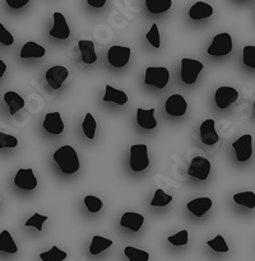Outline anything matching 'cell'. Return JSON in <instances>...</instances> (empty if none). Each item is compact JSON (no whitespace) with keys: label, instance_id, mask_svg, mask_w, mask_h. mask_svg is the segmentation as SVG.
<instances>
[{"label":"cell","instance_id":"obj_1","mask_svg":"<svg viewBox=\"0 0 255 261\" xmlns=\"http://www.w3.org/2000/svg\"><path fill=\"white\" fill-rule=\"evenodd\" d=\"M54 160L65 175H73L79 170V160L76 150L71 145H63L54 153Z\"/></svg>","mask_w":255,"mask_h":261},{"label":"cell","instance_id":"obj_2","mask_svg":"<svg viewBox=\"0 0 255 261\" xmlns=\"http://www.w3.org/2000/svg\"><path fill=\"white\" fill-rule=\"evenodd\" d=\"M129 166L134 172L144 171L149 166L148 147L145 144H134L130 147Z\"/></svg>","mask_w":255,"mask_h":261},{"label":"cell","instance_id":"obj_3","mask_svg":"<svg viewBox=\"0 0 255 261\" xmlns=\"http://www.w3.org/2000/svg\"><path fill=\"white\" fill-rule=\"evenodd\" d=\"M204 69V65L199 60L184 58L180 63V76L185 84L195 83L199 74Z\"/></svg>","mask_w":255,"mask_h":261},{"label":"cell","instance_id":"obj_4","mask_svg":"<svg viewBox=\"0 0 255 261\" xmlns=\"http://www.w3.org/2000/svg\"><path fill=\"white\" fill-rule=\"evenodd\" d=\"M170 81V71L163 66H149L145 70L144 82L148 86L157 87L162 89Z\"/></svg>","mask_w":255,"mask_h":261},{"label":"cell","instance_id":"obj_5","mask_svg":"<svg viewBox=\"0 0 255 261\" xmlns=\"http://www.w3.org/2000/svg\"><path fill=\"white\" fill-rule=\"evenodd\" d=\"M232 51V38L230 33L222 32L213 37L207 53L213 56H224Z\"/></svg>","mask_w":255,"mask_h":261},{"label":"cell","instance_id":"obj_6","mask_svg":"<svg viewBox=\"0 0 255 261\" xmlns=\"http://www.w3.org/2000/svg\"><path fill=\"white\" fill-rule=\"evenodd\" d=\"M236 158L239 162H246L252 155V137L250 134H245L232 143Z\"/></svg>","mask_w":255,"mask_h":261},{"label":"cell","instance_id":"obj_7","mask_svg":"<svg viewBox=\"0 0 255 261\" xmlns=\"http://www.w3.org/2000/svg\"><path fill=\"white\" fill-rule=\"evenodd\" d=\"M211 172V162L206 157H194L188 168V175L204 181Z\"/></svg>","mask_w":255,"mask_h":261},{"label":"cell","instance_id":"obj_8","mask_svg":"<svg viewBox=\"0 0 255 261\" xmlns=\"http://www.w3.org/2000/svg\"><path fill=\"white\" fill-rule=\"evenodd\" d=\"M130 59V48L124 46H111L107 51V60L115 68H122Z\"/></svg>","mask_w":255,"mask_h":261},{"label":"cell","instance_id":"obj_9","mask_svg":"<svg viewBox=\"0 0 255 261\" xmlns=\"http://www.w3.org/2000/svg\"><path fill=\"white\" fill-rule=\"evenodd\" d=\"M54 24L50 30V36L58 40H66L70 36V28L66 23L65 17L60 12L53 13Z\"/></svg>","mask_w":255,"mask_h":261},{"label":"cell","instance_id":"obj_10","mask_svg":"<svg viewBox=\"0 0 255 261\" xmlns=\"http://www.w3.org/2000/svg\"><path fill=\"white\" fill-rule=\"evenodd\" d=\"M239 98V92L232 87H219L214 94V101L219 109H226Z\"/></svg>","mask_w":255,"mask_h":261},{"label":"cell","instance_id":"obj_11","mask_svg":"<svg viewBox=\"0 0 255 261\" xmlns=\"http://www.w3.org/2000/svg\"><path fill=\"white\" fill-rule=\"evenodd\" d=\"M14 184L23 190H33L37 186V178L32 168H20L15 175Z\"/></svg>","mask_w":255,"mask_h":261},{"label":"cell","instance_id":"obj_12","mask_svg":"<svg viewBox=\"0 0 255 261\" xmlns=\"http://www.w3.org/2000/svg\"><path fill=\"white\" fill-rule=\"evenodd\" d=\"M69 76V71L65 66L63 65H55L51 66L47 71H46V81L50 84L53 89H59L63 86L64 81Z\"/></svg>","mask_w":255,"mask_h":261},{"label":"cell","instance_id":"obj_13","mask_svg":"<svg viewBox=\"0 0 255 261\" xmlns=\"http://www.w3.org/2000/svg\"><path fill=\"white\" fill-rule=\"evenodd\" d=\"M166 111L171 116H183L185 115L186 109H188V103H186L185 98L181 94H172L166 101Z\"/></svg>","mask_w":255,"mask_h":261},{"label":"cell","instance_id":"obj_14","mask_svg":"<svg viewBox=\"0 0 255 261\" xmlns=\"http://www.w3.org/2000/svg\"><path fill=\"white\" fill-rule=\"evenodd\" d=\"M214 124H216V122H214V120L208 119L200 125V129H199V132H200V139H201V143H203V144L213 145V144H216V143H218L219 137H218V134H217Z\"/></svg>","mask_w":255,"mask_h":261},{"label":"cell","instance_id":"obj_15","mask_svg":"<svg viewBox=\"0 0 255 261\" xmlns=\"http://www.w3.org/2000/svg\"><path fill=\"white\" fill-rule=\"evenodd\" d=\"M43 129L53 135H59L64 132V124L58 111L50 112L43 120Z\"/></svg>","mask_w":255,"mask_h":261},{"label":"cell","instance_id":"obj_16","mask_svg":"<svg viewBox=\"0 0 255 261\" xmlns=\"http://www.w3.org/2000/svg\"><path fill=\"white\" fill-rule=\"evenodd\" d=\"M143 223H144V217L139 213H135V212H126V213L122 214L121 221H120V226L133 232L139 231Z\"/></svg>","mask_w":255,"mask_h":261},{"label":"cell","instance_id":"obj_17","mask_svg":"<svg viewBox=\"0 0 255 261\" xmlns=\"http://www.w3.org/2000/svg\"><path fill=\"white\" fill-rule=\"evenodd\" d=\"M102 101H104L105 103L112 102V103H116L121 106V105L128 103V94L125 93L124 91H120V89L114 88V87L110 86V84H106Z\"/></svg>","mask_w":255,"mask_h":261},{"label":"cell","instance_id":"obj_18","mask_svg":"<svg viewBox=\"0 0 255 261\" xmlns=\"http://www.w3.org/2000/svg\"><path fill=\"white\" fill-rule=\"evenodd\" d=\"M212 200L207 196H203V198H196L194 200L189 201L186 208L190 213H193L195 217H201L212 208Z\"/></svg>","mask_w":255,"mask_h":261},{"label":"cell","instance_id":"obj_19","mask_svg":"<svg viewBox=\"0 0 255 261\" xmlns=\"http://www.w3.org/2000/svg\"><path fill=\"white\" fill-rule=\"evenodd\" d=\"M137 122L140 127L145 130H152L157 126V121L155 119V109L137 110Z\"/></svg>","mask_w":255,"mask_h":261},{"label":"cell","instance_id":"obj_20","mask_svg":"<svg viewBox=\"0 0 255 261\" xmlns=\"http://www.w3.org/2000/svg\"><path fill=\"white\" fill-rule=\"evenodd\" d=\"M78 48L81 51V58L84 64H94L97 61L94 43L89 40L78 41Z\"/></svg>","mask_w":255,"mask_h":261},{"label":"cell","instance_id":"obj_21","mask_svg":"<svg viewBox=\"0 0 255 261\" xmlns=\"http://www.w3.org/2000/svg\"><path fill=\"white\" fill-rule=\"evenodd\" d=\"M213 14V8L204 2H196L193 7L189 9V17L194 20H200L209 18Z\"/></svg>","mask_w":255,"mask_h":261},{"label":"cell","instance_id":"obj_22","mask_svg":"<svg viewBox=\"0 0 255 261\" xmlns=\"http://www.w3.org/2000/svg\"><path fill=\"white\" fill-rule=\"evenodd\" d=\"M4 102L8 105V107H9L10 115H15L20 109L24 107V99H23L17 92H5Z\"/></svg>","mask_w":255,"mask_h":261},{"label":"cell","instance_id":"obj_23","mask_svg":"<svg viewBox=\"0 0 255 261\" xmlns=\"http://www.w3.org/2000/svg\"><path fill=\"white\" fill-rule=\"evenodd\" d=\"M46 54V50L43 46L38 45V43L30 41V42L26 43L22 47L20 51V58L22 59H28V58H42Z\"/></svg>","mask_w":255,"mask_h":261},{"label":"cell","instance_id":"obj_24","mask_svg":"<svg viewBox=\"0 0 255 261\" xmlns=\"http://www.w3.org/2000/svg\"><path fill=\"white\" fill-rule=\"evenodd\" d=\"M0 251L7 252V254H17L18 247L15 241L13 240L12 234L8 231H3L0 233Z\"/></svg>","mask_w":255,"mask_h":261},{"label":"cell","instance_id":"obj_25","mask_svg":"<svg viewBox=\"0 0 255 261\" xmlns=\"http://www.w3.org/2000/svg\"><path fill=\"white\" fill-rule=\"evenodd\" d=\"M112 246V241L109 239H105L102 236H93L91 242V246H89V254L91 255H98L101 254L102 251H105L106 249Z\"/></svg>","mask_w":255,"mask_h":261},{"label":"cell","instance_id":"obj_26","mask_svg":"<svg viewBox=\"0 0 255 261\" xmlns=\"http://www.w3.org/2000/svg\"><path fill=\"white\" fill-rule=\"evenodd\" d=\"M145 5L152 14H161L170 9L172 0H145Z\"/></svg>","mask_w":255,"mask_h":261},{"label":"cell","instance_id":"obj_27","mask_svg":"<svg viewBox=\"0 0 255 261\" xmlns=\"http://www.w3.org/2000/svg\"><path fill=\"white\" fill-rule=\"evenodd\" d=\"M234 201L239 205L246 206L247 209L255 208V193L252 191H244V193H237L234 195Z\"/></svg>","mask_w":255,"mask_h":261},{"label":"cell","instance_id":"obj_28","mask_svg":"<svg viewBox=\"0 0 255 261\" xmlns=\"http://www.w3.org/2000/svg\"><path fill=\"white\" fill-rule=\"evenodd\" d=\"M82 129H83L84 135H86L88 139H93L94 135H96V129H97V122L94 120V117L92 116V114H87L84 116L83 122H82Z\"/></svg>","mask_w":255,"mask_h":261},{"label":"cell","instance_id":"obj_29","mask_svg":"<svg viewBox=\"0 0 255 261\" xmlns=\"http://www.w3.org/2000/svg\"><path fill=\"white\" fill-rule=\"evenodd\" d=\"M40 257L42 261H63L66 260L68 255H66L65 251L59 249V247L53 246L48 251L42 252V254L40 255Z\"/></svg>","mask_w":255,"mask_h":261},{"label":"cell","instance_id":"obj_30","mask_svg":"<svg viewBox=\"0 0 255 261\" xmlns=\"http://www.w3.org/2000/svg\"><path fill=\"white\" fill-rule=\"evenodd\" d=\"M125 256L128 257L129 261H148L149 260V254L143 250H138L135 247L126 246L124 250Z\"/></svg>","mask_w":255,"mask_h":261},{"label":"cell","instance_id":"obj_31","mask_svg":"<svg viewBox=\"0 0 255 261\" xmlns=\"http://www.w3.org/2000/svg\"><path fill=\"white\" fill-rule=\"evenodd\" d=\"M172 200V196L166 194L162 189H157L155 191V196H153L152 201H150V206H166Z\"/></svg>","mask_w":255,"mask_h":261},{"label":"cell","instance_id":"obj_32","mask_svg":"<svg viewBox=\"0 0 255 261\" xmlns=\"http://www.w3.org/2000/svg\"><path fill=\"white\" fill-rule=\"evenodd\" d=\"M207 245H208V246L211 247L212 250H214L216 252H227L228 251V245L226 244L223 236H221V234L216 236L213 240H209V241L207 242Z\"/></svg>","mask_w":255,"mask_h":261},{"label":"cell","instance_id":"obj_33","mask_svg":"<svg viewBox=\"0 0 255 261\" xmlns=\"http://www.w3.org/2000/svg\"><path fill=\"white\" fill-rule=\"evenodd\" d=\"M48 219L47 216H42V214L35 213L32 217H30L28 221H26L24 227H35L37 231H42V226L46 221Z\"/></svg>","mask_w":255,"mask_h":261},{"label":"cell","instance_id":"obj_34","mask_svg":"<svg viewBox=\"0 0 255 261\" xmlns=\"http://www.w3.org/2000/svg\"><path fill=\"white\" fill-rule=\"evenodd\" d=\"M84 205L87 206V209H88L91 213H97V212L101 211L104 204H102L101 199H98L97 196L88 195L84 198Z\"/></svg>","mask_w":255,"mask_h":261},{"label":"cell","instance_id":"obj_35","mask_svg":"<svg viewBox=\"0 0 255 261\" xmlns=\"http://www.w3.org/2000/svg\"><path fill=\"white\" fill-rule=\"evenodd\" d=\"M242 61L246 66L255 69V46H245L242 51Z\"/></svg>","mask_w":255,"mask_h":261},{"label":"cell","instance_id":"obj_36","mask_svg":"<svg viewBox=\"0 0 255 261\" xmlns=\"http://www.w3.org/2000/svg\"><path fill=\"white\" fill-rule=\"evenodd\" d=\"M145 37H147V40L149 41V43L153 46V47L160 48V46H161L160 32H158V27L156 23H153L152 27H150V30L148 31V33L145 35Z\"/></svg>","mask_w":255,"mask_h":261},{"label":"cell","instance_id":"obj_37","mask_svg":"<svg viewBox=\"0 0 255 261\" xmlns=\"http://www.w3.org/2000/svg\"><path fill=\"white\" fill-rule=\"evenodd\" d=\"M188 231L184 229V231H180L178 233L172 234V236L168 237V242L173 246H184V245L188 244Z\"/></svg>","mask_w":255,"mask_h":261},{"label":"cell","instance_id":"obj_38","mask_svg":"<svg viewBox=\"0 0 255 261\" xmlns=\"http://www.w3.org/2000/svg\"><path fill=\"white\" fill-rule=\"evenodd\" d=\"M18 145V139L13 135L4 134L0 132V149L3 148H15Z\"/></svg>","mask_w":255,"mask_h":261},{"label":"cell","instance_id":"obj_39","mask_svg":"<svg viewBox=\"0 0 255 261\" xmlns=\"http://www.w3.org/2000/svg\"><path fill=\"white\" fill-rule=\"evenodd\" d=\"M13 42H14V37L12 36V33L0 23V43L4 46H12Z\"/></svg>","mask_w":255,"mask_h":261},{"label":"cell","instance_id":"obj_40","mask_svg":"<svg viewBox=\"0 0 255 261\" xmlns=\"http://www.w3.org/2000/svg\"><path fill=\"white\" fill-rule=\"evenodd\" d=\"M7 4L9 5L10 8H14V9H19V8H23L26 4H27L30 0H5Z\"/></svg>","mask_w":255,"mask_h":261},{"label":"cell","instance_id":"obj_41","mask_svg":"<svg viewBox=\"0 0 255 261\" xmlns=\"http://www.w3.org/2000/svg\"><path fill=\"white\" fill-rule=\"evenodd\" d=\"M87 3L93 8H102L105 3H106V0H87Z\"/></svg>","mask_w":255,"mask_h":261},{"label":"cell","instance_id":"obj_42","mask_svg":"<svg viewBox=\"0 0 255 261\" xmlns=\"http://www.w3.org/2000/svg\"><path fill=\"white\" fill-rule=\"evenodd\" d=\"M5 70H7V64L0 59V78H2L3 74L5 73Z\"/></svg>","mask_w":255,"mask_h":261},{"label":"cell","instance_id":"obj_43","mask_svg":"<svg viewBox=\"0 0 255 261\" xmlns=\"http://www.w3.org/2000/svg\"><path fill=\"white\" fill-rule=\"evenodd\" d=\"M254 109H255V102H254Z\"/></svg>","mask_w":255,"mask_h":261}]
</instances>
